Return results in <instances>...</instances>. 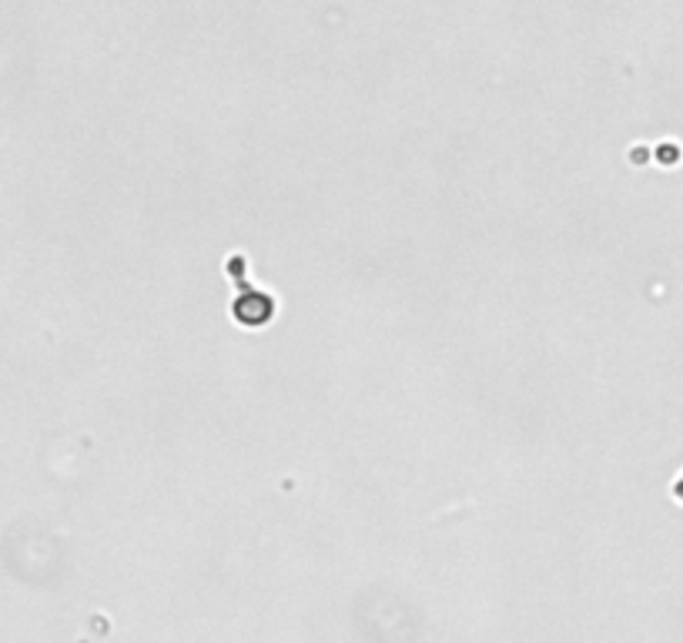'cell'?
I'll return each mask as SVG.
<instances>
[{
	"label": "cell",
	"mask_w": 683,
	"mask_h": 643,
	"mask_svg": "<svg viewBox=\"0 0 683 643\" xmlns=\"http://www.w3.org/2000/svg\"><path fill=\"white\" fill-rule=\"evenodd\" d=\"M676 496H680V499H683V480H680V483H676Z\"/></svg>",
	"instance_id": "6da1fadb"
}]
</instances>
